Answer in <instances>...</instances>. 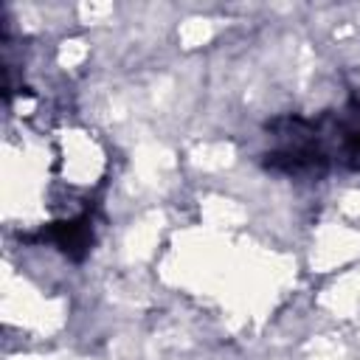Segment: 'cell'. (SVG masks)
Returning a JSON list of instances; mask_svg holds the SVG:
<instances>
[{
    "label": "cell",
    "instance_id": "cell-1",
    "mask_svg": "<svg viewBox=\"0 0 360 360\" xmlns=\"http://www.w3.org/2000/svg\"><path fill=\"white\" fill-rule=\"evenodd\" d=\"M321 121L335 135L338 158L349 169L360 172V98H352L335 118L332 115H323Z\"/></svg>",
    "mask_w": 360,
    "mask_h": 360
},
{
    "label": "cell",
    "instance_id": "cell-2",
    "mask_svg": "<svg viewBox=\"0 0 360 360\" xmlns=\"http://www.w3.org/2000/svg\"><path fill=\"white\" fill-rule=\"evenodd\" d=\"M42 239L53 242L68 256H76L79 259L90 248V214H82V217H73V219H65V222L51 225L48 231H42Z\"/></svg>",
    "mask_w": 360,
    "mask_h": 360
}]
</instances>
